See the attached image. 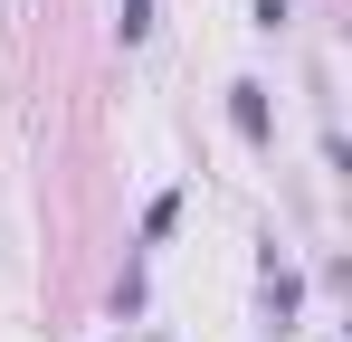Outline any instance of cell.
Here are the masks:
<instances>
[{
    "mask_svg": "<svg viewBox=\"0 0 352 342\" xmlns=\"http://www.w3.org/2000/svg\"><path fill=\"white\" fill-rule=\"evenodd\" d=\"M276 342H286V333H276Z\"/></svg>",
    "mask_w": 352,
    "mask_h": 342,
    "instance_id": "5",
    "label": "cell"
},
{
    "mask_svg": "<svg viewBox=\"0 0 352 342\" xmlns=\"http://www.w3.org/2000/svg\"><path fill=\"white\" fill-rule=\"evenodd\" d=\"M133 38H153V0H124V48Z\"/></svg>",
    "mask_w": 352,
    "mask_h": 342,
    "instance_id": "4",
    "label": "cell"
},
{
    "mask_svg": "<svg viewBox=\"0 0 352 342\" xmlns=\"http://www.w3.org/2000/svg\"><path fill=\"white\" fill-rule=\"evenodd\" d=\"M172 219H181V190H162V200L143 209V238H172Z\"/></svg>",
    "mask_w": 352,
    "mask_h": 342,
    "instance_id": "3",
    "label": "cell"
},
{
    "mask_svg": "<svg viewBox=\"0 0 352 342\" xmlns=\"http://www.w3.org/2000/svg\"><path fill=\"white\" fill-rule=\"evenodd\" d=\"M267 304H276V333L295 323V304H305V276L286 266V247H267Z\"/></svg>",
    "mask_w": 352,
    "mask_h": 342,
    "instance_id": "2",
    "label": "cell"
},
{
    "mask_svg": "<svg viewBox=\"0 0 352 342\" xmlns=\"http://www.w3.org/2000/svg\"><path fill=\"white\" fill-rule=\"evenodd\" d=\"M229 124L248 133V143H276V124H267V86H257V76H238V86H229Z\"/></svg>",
    "mask_w": 352,
    "mask_h": 342,
    "instance_id": "1",
    "label": "cell"
}]
</instances>
